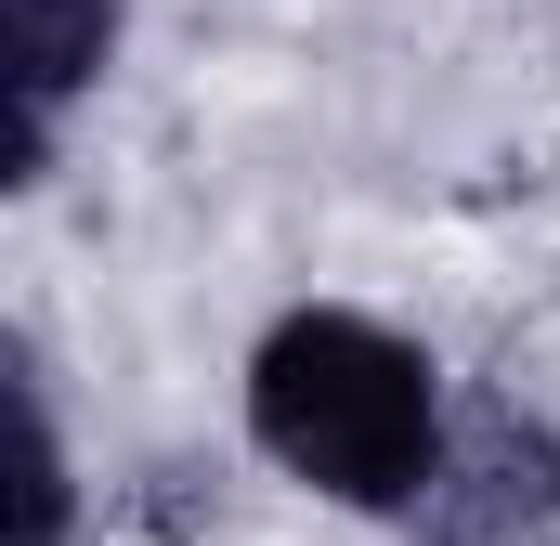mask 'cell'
Returning a JSON list of instances; mask_svg holds the SVG:
<instances>
[{"mask_svg": "<svg viewBox=\"0 0 560 546\" xmlns=\"http://www.w3.org/2000/svg\"><path fill=\"white\" fill-rule=\"evenodd\" d=\"M248 442L339 508H418L443 468V378L365 312H287L248 352Z\"/></svg>", "mask_w": 560, "mask_h": 546, "instance_id": "6da1fadb", "label": "cell"}, {"mask_svg": "<svg viewBox=\"0 0 560 546\" xmlns=\"http://www.w3.org/2000/svg\"><path fill=\"white\" fill-rule=\"evenodd\" d=\"M405 521H418V546H522V534H548L560 521V442L535 416H509V404L469 416Z\"/></svg>", "mask_w": 560, "mask_h": 546, "instance_id": "7a4b0ae2", "label": "cell"}, {"mask_svg": "<svg viewBox=\"0 0 560 546\" xmlns=\"http://www.w3.org/2000/svg\"><path fill=\"white\" fill-rule=\"evenodd\" d=\"M118 52V0H0V66H13V105L66 118Z\"/></svg>", "mask_w": 560, "mask_h": 546, "instance_id": "3957f363", "label": "cell"}, {"mask_svg": "<svg viewBox=\"0 0 560 546\" xmlns=\"http://www.w3.org/2000/svg\"><path fill=\"white\" fill-rule=\"evenodd\" d=\"M79 521V468H66V429L39 404V378H26V455H13V546H66Z\"/></svg>", "mask_w": 560, "mask_h": 546, "instance_id": "277c9868", "label": "cell"}]
</instances>
